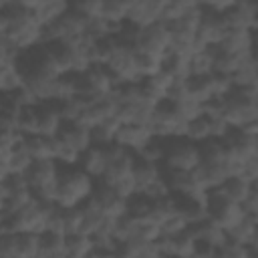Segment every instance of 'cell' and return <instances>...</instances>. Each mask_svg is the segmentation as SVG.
Returning <instances> with one entry per match:
<instances>
[{
  "label": "cell",
  "instance_id": "56",
  "mask_svg": "<svg viewBox=\"0 0 258 258\" xmlns=\"http://www.w3.org/2000/svg\"><path fill=\"white\" fill-rule=\"evenodd\" d=\"M6 212V198H4V189H2V185H0V216Z\"/></svg>",
  "mask_w": 258,
  "mask_h": 258
},
{
  "label": "cell",
  "instance_id": "15",
  "mask_svg": "<svg viewBox=\"0 0 258 258\" xmlns=\"http://www.w3.org/2000/svg\"><path fill=\"white\" fill-rule=\"evenodd\" d=\"M226 32H228V26L224 24L222 16H216V14H210L204 10V16H202V22L198 28V44L202 48H218V44L224 40Z\"/></svg>",
  "mask_w": 258,
  "mask_h": 258
},
{
  "label": "cell",
  "instance_id": "27",
  "mask_svg": "<svg viewBox=\"0 0 258 258\" xmlns=\"http://www.w3.org/2000/svg\"><path fill=\"white\" fill-rule=\"evenodd\" d=\"M165 175L163 167L159 163H151V161H143L135 157V167H133V179H135V187L137 194L143 191L145 187H149L151 183H155L157 179H161Z\"/></svg>",
  "mask_w": 258,
  "mask_h": 258
},
{
  "label": "cell",
  "instance_id": "45",
  "mask_svg": "<svg viewBox=\"0 0 258 258\" xmlns=\"http://www.w3.org/2000/svg\"><path fill=\"white\" fill-rule=\"evenodd\" d=\"M71 8L81 14L85 20L93 22V20H101V12H103V0H81L71 4Z\"/></svg>",
  "mask_w": 258,
  "mask_h": 258
},
{
  "label": "cell",
  "instance_id": "33",
  "mask_svg": "<svg viewBox=\"0 0 258 258\" xmlns=\"http://www.w3.org/2000/svg\"><path fill=\"white\" fill-rule=\"evenodd\" d=\"M121 129V121L117 117H109L105 121H101L97 127L91 129L93 135V145H101V147H109L115 143L117 133Z\"/></svg>",
  "mask_w": 258,
  "mask_h": 258
},
{
  "label": "cell",
  "instance_id": "28",
  "mask_svg": "<svg viewBox=\"0 0 258 258\" xmlns=\"http://www.w3.org/2000/svg\"><path fill=\"white\" fill-rule=\"evenodd\" d=\"M254 187H256L254 183H250V181H246L244 177L236 175V177H228L220 187H216V191H218L224 200L242 206V202L250 196V191H252Z\"/></svg>",
  "mask_w": 258,
  "mask_h": 258
},
{
  "label": "cell",
  "instance_id": "1",
  "mask_svg": "<svg viewBox=\"0 0 258 258\" xmlns=\"http://www.w3.org/2000/svg\"><path fill=\"white\" fill-rule=\"evenodd\" d=\"M4 14L8 18V28L2 34L22 56L42 46L44 28L36 22V18L20 6V2H6Z\"/></svg>",
  "mask_w": 258,
  "mask_h": 258
},
{
  "label": "cell",
  "instance_id": "32",
  "mask_svg": "<svg viewBox=\"0 0 258 258\" xmlns=\"http://www.w3.org/2000/svg\"><path fill=\"white\" fill-rule=\"evenodd\" d=\"M165 103H169V107L177 113V117H179L183 123H189V121H194V119H198V117L204 115V105L198 103V101H194V99L187 97V95L173 97V99H169V101H165Z\"/></svg>",
  "mask_w": 258,
  "mask_h": 258
},
{
  "label": "cell",
  "instance_id": "50",
  "mask_svg": "<svg viewBox=\"0 0 258 258\" xmlns=\"http://www.w3.org/2000/svg\"><path fill=\"white\" fill-rule=\"evenodd\" d=\"M149 212H151V202L143 196H133L129 202H127V216L129 218H135V220H145L149 218Z\"/></svg>",
  "mask_w": 258,
  "mask_h": 258
},
{
  "label": "cell",
  "instance_id": "59",
  "mask_svg": "<svg viewBox=\"0 0 258 258\" xmlns=\"http://www.w3.org/2000/svg\"><path fill=\"white\" fill-rule=\"evenodd\" d=\"M64 258H77V256H64Z\"/></svg>",
  "mask_w": 258,
  "mask_h": 258
},
{
  "label": "cell",
  "instance_id": "42",
  "mask_svg": "<svg viewBox=\"0 0 258 258\" xmlns=\"http://www.w3.org/2000/svg\"><path fill=\"white\" fill-rule=\"evenodd\" d=\"M64 246H67V256H77V258H87L95 250L93 238L91 236H85V234L69 236L64 240Z\"/></svg>",
  "mask_w": 258,
  "mask_h": 258
},
{
  "label": "cell",
  "instance_id": "21",
  "mask_svg": "<svg viewBox=\"0 0 258 258\" xmlns=\"http://www.w3.org/2000/svg\"><path fill=\"white\" fill-rule=\"evenodd\" d=\"M191 230H194V236H196L200 248L216 252V250H220L228 242L226 232L220 226H216L214 222H210V220H206V222H202L198 226H191Z\"/></svg>",
  "mask_w": 258,
  "mask_h": 258
},
{
  "label": "cell",
  "instance_id": "35",
  "mask_svg": "<svg viewBox=\"0 0 258 258\" xmlns=\"http://www.w3.org/2000/svg\"><path fill=\"white\" fill-rule=\"evenodd\" d=\"M214 75V48L198 50L189 56V77H210Z\"/></svg>",
  "mask_w": 258,
  "mask_h": 258
},
{
  "label": "cell",
  "instance_id": "6",
  "mask_svg": "<svg viewBox=\"0 0 258 258\" xmlns=\"http://www.w3.org/2000/svg\"><path fill=\"white\" fill-rule=\"evenodd\" d=\"M202 163L200 145L187 141V139H171L165 141V153L161 167L163 171H194Z\"/></svg>",
  "mask_w": 258,
  "mask_h": 258
},
{
  "label": "cell",
  "instance_id": "20",
  "mask_svg": "<svg viewBox=\"0 0 258 258\" xmlns=\"http://www.w3.org/2000/svg\"><path fill=\"white\" fill-rule=\"evenodd\" d=\"M173 83H175V81H173L167 73L161 71V73H157V75H153V77H149V79H143V81L139 83V87H141L145 99H149V101L155 103V105H161V103L167 101Z\"/></svg>",
  "mask_w": 258,
  "mask_h": 258
},
{
  "label": "cell",
  "instance_id": "30",
  "mask_svg": "<svg viewBox=\"0 0 258 258\" xmlns=\"http://www.w3.org/2000/svg\"><path fill=\"white\" fill-rule=\"evenodd\" d=\"M81 216H83L81 234H85V236H95V234L103 228V224L107 222V218H105L101 206H99L93 198L81 206Z\"/></svg>",
  "mask_w": 258,
  "mask_h": 258
},
{
  "label": "cell",
  "instance_id": "18",
  "mask_svg": "<svg viewBox=\"0 0 258 258\" xmlns=\"http://www.w3.org/2000/svg\"><path fill=\"white\" fill-rule=\"evenodd\" d=\"M109 165V155H107V147L101 145H91L79 159V169L83 173H87L89 177H93L95 181H99L103 177V173L107 171Z\"/></svg>",
  "mask_w": 258,
  "mask_h": 258
},
{
  "label": "cell",
  "instance_id": "2",
  "mask_svg": "<svg viewBox=\"0 0 258 258\" xmlns=\"http://www.w3.org/2000/svg\"><path fill=\"white\" fill-rule=\"evenodd\" d=\"M220 113L232 131L258 123V87L234 89L220 101Z\"/></svg>",
  "mask_w": 258,
  "mask_h": 258
},
{
  "label": "cell",
  "instance_id": "48",
  "mask_svg": "<svg viewBox=\"0 0 258 258\" xmlns=\"http://www.w3.org/2000/svg\"><path fill=\"white\" fill-rule=\"evenodd\" d=\"M216 258H256V248H248L228 240L220 250H216Z\"/></svg>",
  "mask_w": 258,
  "mask_h": 258
},
{
  "label": "cell",
  "instance_id": "9",
  "mask_svg": "<svg viewBox=\"0 0 258 258\" xmlns=\"http://www.w3.org/2000/svg\"><path fill=\"white\" fill-rule=\"evenodd\" d=\"M246 218L242 206L224 200L216 189L208 191V220L220 226L224 232H230Z\"/></svg>",
  "mask_w": 258,
  "mask_h": 258
},
{
  "label": "cell",
  "instance_id": "36",
  "mask_svg": "<svg viewBox=\"0 0 258 258\" xmlns=\"http://www.w3.org/2000/svg\"><path fill=\"white\" fill-rule=\"evenodd\" d=\"M163 58L165 56H157V54H149V52H141L135 50V64H137V73L139 79H149L157 73L163 71Z\"/></svg>",
  "mask_w": 258,
  "mask_h": 258
},
{
  "label": "cell",
  "instance_id": "17",
  "mask_svg": "<svg viewBox=\"0 0 258 258\" xmlns=\"http://www.w3.org/2000/svg\"><path fill=\"white\" fill-rule=\"evenodd\" d=\"M93 200L101 206L105 218L119 220V218L127 216V200H123L121 196L115 194V189H111V187H107L103 183H97L95 194H93Z\"/></svg>",
  "mask_w": 258,
  "mask_h": 258
},
{
  "label": "cell",
  "instance_id": "10",
  "mask_svg": "<svg viewBox=\"0 0 258 258\" xmlns=\"http://www.w3.org/2000/svg\"><path fill=\"white\" fill-rule=\"evenodd\" d=\"M133 48L157 56H167L171 50V32L165 22H157L153 26H147L143 30L135 32L133 38Z\"/></svg>",
  "mask_w": 258,
  "mask_h": 258
},
{
  "label": "cell",
  "instance_id": "3",
  "mask_svg": "<svg viewBox=\"0 0 258 258\" xmlns=\"http://www.w3.org/2000/svg\"><path fill=\"white\" fill-rule=\"evenodd\" d=\"M97 181L83 173L79 167L62 169L60 179H58V191H56V202L54 206L58 210H75L81 208L85 202H89L95 194Z\"/></svg>",
  "mask_w": 258,
  "mask_h": 258
},
{
  "label": "cell",
  "instance_id": "7",
  "mask_svg": "<svg viewBox=\"0 0 258 258\" xmlns=\"http://www.w3.org/2000/svg\"><path fill=\"white\" fill-rule=\"evenodd\" d=\"M105 69L111 73L117 87H129V85L141 83L139 73H137V64H135V48L131 44H127L123 38L117 44V48L113 50V54L109 56Z\"/></svg>",
  "mask_w": 258,
  "mask_h": 258
},
{
  "label": "cell",
  "instance_id": "46",
  "mask_svg": "<svg viewBox=\"0 0 258 258\" xmlns=\"http://www.w3.org/2000/svg\"><path fill=\"white\" fill-rule=\"evenodd\" d=\"M24 137L20 133H10V131H0V163L6 165L14 149L20 145Z\"/></svg>",
  "mask_w": 258,
  "mask_h": 258
},
{
  "label": "cell",
  "instance_id": "24",
  "mask_svg": "<svg viewBox=\"0 0 258 258\" xmlns=\"http://www.w3.org/2000/svg\"><path fill=\"white\" fill-rule=\"evenodd\" d=\"M22 143L34 163L36 161H54V155H56L54 139L42 137V135H32V137H24Z\"/></svg>",
  "mask_w": 258,
  "mask_h": 258
},
{
  "label": "cell",
  "instance_id": "19",
  "mask_svg": "<svg viewBox=\"0 0 258 258\" xmlns=\"http://www.w3.org/2000/svg\"><path fill=\"white\" fill-rule=\"evenodd\" d=\"M56 141H60L62 145L75 149L77 153H85L91 145H93V135H91V129L79 125V123H64L60 133L54 137Z\"/></svg>",
  "mask_w": 258,
  "mask_h": 258
},
{
  "label": "cell",
  "instance_id": "39",
  "mask_svg": "<svg viewBox=\"0 0 258 258\" xmlns=\"http://www.w3.org/2000/svg\"><path fill=\"white\" fill-rule=\"evenodd\" d=\"M32 159L28 155V151L24 149V143L20 141V145L14 149V153L10 155L8 163H6V169H8V175H26L28 169L32 167Z\"/></svg>",
  "mask_w": 258,
  "mask_h": 258
},
{
  "label": "cell",
  "instance_id": "44",
  "mask_svg": "<svg viewBox=\"0 0 258 258\" xmlns=\"http://www.w3.org/2000/svg\"><path fill=\"white\" fill-rule=\"evenodd\" d=\"M198 4L200 2H194V0H167L165 2V10H163V22L169 24V22L179 20L189 10H194Z\"/></svg>",
  "mask_w": 258,
  "mask_h": 258
},
{
  "label": "cell",
  "instance_id": "4",
  "mask_svg": "<svg viewBox=\"0 0 258 258\" xmlns=\"http://www.w3.org/2000/svg\"><path fill=\"white\" fill-rule=\"evenodd\" d=\"M62 167L56 161H36L26 173L28 187L36 202L52 206L56 202L58 191V179H60Z\"/></svg>",
  "mask_w": 258,
  "mask_h": 258
},
{
  "label": "cell",
  "instance_id": "29",
  "mask_svg": "<svg viewBox=\"0 0 258 258\" xmlns=\"http://www.w3.org/2000/svg\"><path fill=\"white\" fill-rule=\"evenodd\" d=\"M228 240L234 244H242L248 248H256L258 242V218L246 216L236 228H232L230 232H226Z\"/></svg>",
  "mask_w": 258,
  "mask_h": 258
},
{
  "label": "cell",
  "instance_id": "12",
  "mask_svg": "<svg viewBox=\"0 0 258 258\" xmlns=\"http://www.w3.org/2000/svg\"><path fill=\"white\" fill-rule=\"evenodd\" d=\"M165 2L167 0H131L125 24L135 28V30H143L147 26L163 22Z\"/></svg>",
  "mask_w": 258,
  "mask_h": 258
},
{
  "label": "cell",
  "instance_id": "55",
  "mask_svg": "<svg viewBox=\"0 0 258 258\" xmlns=\"http://www.w3.org/2000/svg\"><path fill=\"white\" fill-rule=\"evenodd\" d=\"M189 258H216V252L214 250H206V248H200L194 256H189Z\"/></svg>",
  "mask_w": 258,
  "mask_h": 258
},
{
  "label": "cell",
  "instance_id": "49",
  "mask_svg": "<svg viewBox=\"0 0 258 258\" xmlns=\"http://www.w3.org/2000/svg\"><path fill=\"white\" fill-rule=\"evenodd\" d=\"M163 153H165V141L161 139H151L135 157L143 159V161H151V163H159L163 161Z\"/></svg>",
  "mask_w": 258,
  "mask_h": 258
},
{
  "label": "cell",
  "instance_id": "57",
  "mask_svg": "<svg viewBox=\"0 0 258 258\" xmlns=\"http://www.w3.org/2000/svg\"><path fill=\"white\" fill-rule=\"evenodd\" d=\"M6 179H8V169H6V165L0 163V185H2Z\"/></svg>",
  "mask_w": 258,
  "mask_h": 258
},
{
  "label": "cell",
  "instance_id": "51",
  "mask_svg": "<svg viewBox=\"0 0 258 258\" xmlns=\"http://www.w3.org/2000/svg\"><path fill=\"white\" fill-rule=\"evenodd\" d=\"M191 226L187 224V220L177 212V214H173L169 220H165L161 224V238H173V236H177V234H181V232H185Z\"/></svg>",
  "mask_w": 258,
  "mask_h": 258
},
{
  "label": "cell",
  "instance_id": "25",
  "mask_svg": "<svg viewBox=\"0 0 258 258\" xmlns=\"http://www.w3.org/2000/svg\"><path fill=\"white\" fill-rule=\"evenodd\" d=\"M252 58H256L254 50L242 52V54H226V52H218L214 48V75L232 77L236 71H240L242 64H246Z\"/></svg>",
  "mask_w": 258,
  "mask_h": 258
},
{
  "label": "cell",
  "instance_id": "22",
  "mask_svg": "<svg viewBox=\"0 0 258 258\" xmlns=\"http://www.w3.org/2000/svg\"><path fill=\"white\" fill-rule=\"evenodd\" d=\"M218 52L226 54H242L254 50V32L250 30H228L224 40L216 48Z\"/></svg>",
  "mask_w": 258,
  "mask_h": 258
},
{
  "label": "cell",
  "instance_id": "8",
  "mask_svg": "<svg viewBox=\"0 0 258 258\" xmlns=\"http://www.w3.org/2000/svg\"><path fill=\"white\" fill-rule=\"evenodd\" d=\"M77 89H79V97L95 101L113 95L119 87L105 67H91L87 73L77 77Z\"/></svg>",
  "mask_w": 258,
  "mask_h": 258
},
{
  "label": "cell",
  "instance_id": "40",
  "mask_svg": "<svg viewBox=\"0 0 258 258\" xmlns=\"http://www.w3.org/2000/svg\"><path fill=\"white\" fill-rule=\"evenodd\" d=\"M234 89H244V87H258V64L256 58L248 60L246 64L240 67V71H236L232 77Z\"/></svg>",
  "mask_w": 258,
  "mask_h": 258
},
{
  "label": "cell",
  "instance_id": "54",
  "mask_svg": "<svg viewBox=\"0 0 258 258\" xmlns=\"http://www.w3.org/2000/svg\"><path fill=\"white\" fill-rule=\"evenodd\" d=\"M242 210L246 216H252V218H258V185L250 191V196L242 202Z\"/></svg>",
  "mask_w": 258,
  "mask_h": 258
},
{
  "label": "cell",
  "instance_id": "52",
  "mask_svg": "<svg viewBox=\"0 0 258 258\" xmlns=\"http://www.w3.org/2000/svg\"><path fill=\"white\" fill-rule=\"evenodd\" d=\"M139 196L147 198L149 202H155V200H161L165 196H171L169 194V187H167V181H165V175L161 179H157L155 183H151L149 187H145L143 191H139Z\"/></svg>",
  "mask_w": 258,
  "mask_h": 258
},
{
  "label": "cell",
  "instance_id": "16",
  "mask_svg": "<svg viewBox=\"0 0 258 258\" xmlns=\"http://www.w3.org/2000/svg\"><path fill=\"white\" fill-rule=\"evenodd\" d=\"M151 139H155V137H153L149 127H143V125H121L115 143L119 147L131 151L133 155H137Z\"/></svg>",
  "mask_w": 258,
  "mask_h": 258
},
{
  "label": "cell",
  "instance_id": "58",
  "mask_svg": "<svg viewBox=\"0 0 258 258\" xmlns=\"http://www.w3.org/2000/svg\"><path fill=\"white\" fill-rule=\"evenodd\" d=\"M4 6H6V2H0V10H2V8H4Z\"/></svg>",
  "mask_w": 258,
  "mask_h": 258
},
{
  "label": "cell",
  "instance_id": "26",
  "mask_svg": "<svg viewBox=\"0 0 258 258\" xmlns=\"http://www.w3.org/2000/svg\"><path fill=\"white\" fill-rule=\"evenodd\" d=\"M69 10H71V4L64 2V0H40L38 2V8L34 10L32 16L36 18V22L42 28H46L52 22H56L60 16H64Z\"/></svg>",
  "mask_w": 258,
  "mask_h": 258
},
{
  "label": "cell",
  "instance_id": "43",
  "mask_svg": "<svg viewBox=\"0 0 258 258\" xmlns=\"http://www.w3.org/2000/svg\"><path fill=\"white\" fill-rule=\"evenodd\" d=\"M64 240H67L64 236L42 234V250H40V258H64V256H67Z\"/></svg>",
  "mask_w": 258,
  "mask_h": 258
},
{
  "label": "cell",
  "instance_id": "11",
  "mask_svg": "<svg viewBox=\"0 0 258 258\" xmlns=\"http://www.w3.org/2000/svg\"><path fill=\"white\" fill-rule=\"evenodd\" d=\"M185 125L177 113L169 107V103H161L155 107V113L151 117V123H149V129L153 133L155 139H161V141H171V139H183V133H185Z\"/></svg>",
  "mask_w": 258,
  "mask_h": 258
},
{
  "label": "cell",
  "instance_id": "41",
  "mask_svg": "<svg viewBox=\"0 0 258 258\" xmlns=\"http://www.w3.org/2000/svg\"><path fill=\"white\" fill-rule=\"evenodd\" d=\"M183 139H187V141H191V143H196V145H202V143H206V141L212 139V135H210V125H208V121H206L204 115L198 117V119H194V121H189V123L185 125Z\"/></svg>",
  "mask_w": 258,
  "mask_h": 258
},
{
  "label": "cell",
  "instance_id": "14",
  "mask_svg": "<svg viewBox=\"0 0 258 258\" xmlns=\"http://www.w3.org/2000/svg\"><path fill=\"white\" fill-rule=\"evenodd\" d=\"M222 20L228 26V30H250V32H254L256 26H258V6L250 0L236 2L222 16Z\"/></svg>",
  "mask_w": 258,
  "mask_h": 258
},
{
  "label": "cell",
  "instance_id": "53",
  "mask_svg": "<svg viewBox=\"0 0 258 258\" xmlns=\"http://www.w3.org/2000/svg\"><path fill=\"white\" fill-rule=\"evenodd\" d=\"M16 240L18 234H0V258H16Z\"/></svg>",
  "mask_w": 258,
  "mask_h": 258
},
{
  "label": "cell",
  "instance_id": "13",
  "mask_svg": "<svg viewBox=\"0 0 258 258\" xmlns=\"http://www.w3.org/2000/svg\"><path fill=\"white\" fill-rule=\"evenodd\" d=\"M165 181L169 187V194L179 200H196V202H208V189L198 181L194 171H165Z\"/></svg>",
  "mask_w": 258,
  "mask_h": 258
},
{
  "label": "cell",
  "instance_id": "34",
  "mask_svg": "<svg viewBox=\"0 0 258 258\" xmlns=\"http://www.w3.org/2000/svg\"><path fill=\"white\" fill-rule=\"evenodd\" d=\"M131 0H103V12L101 20L113 24V26H123L127 22Z\"/></svg>",
  "mask_w": 258,
  "mask_h": 258
},
{
  "label": "cell",
  "instance_id": "38",
  "mask_svg": "<svg viewBox=\"0 0 258 258\" xmlns=\"http://www.w3.org/2000/svg\"><path fill=\"white\" fill-rule=\"evenodd\" d=\"M42 236L36 234H18L16 240V258H40Z\"/></svg>",
  "mask_w": 258,
  "mask_h": 258
},
{
  "label": "cell",
  "instance_id": "5",
  "mask_svg": "<svg viewBox=\"0 0 258 258\" xmlns=\"http://www.w3.org/2000/svg\"><path fill=\"white\" fill-rule=\"evenodd\" d=\"M89 30V20H85L81 14H77L73 8L60 16L56 22H52L50 26L44 28L42 34V44H73V42H81L87 36Z\"/></svg>",
  "mask_w": 258,
  "mask_h": 258
},
{
  "label": "cell",
  "instance_id": "23",
  "mask_svg": "<svg viewBox=\"0 0 258 258\" xmlns=\"http://www.w3.org/2000/svg\"><path fill=\"white\" fill-rule=\"evenodd\" d=\"M36 115H38V135L54 139L64 125V121L58 113V107L56 105H38Z\"/></svg>",
  "mask_w": 258,
  "mask_h": 258
},
{
  "label": "cell",
  "instance_id": "31",
  "mask_svg": "<svg viewBox=\"0 0 258 258\" xmlns=\"http://www.w3.org/2000/svg\"><path fill=\"white\" fill-rule=\"evenodd\" d=\"M214 75L210 77H189L185 81V93L187 97H191L194 101L206 105L210 101H216L214 97Z\"/></svg>",
  "mask_w": 258,
  "mask_h": 258
},
{
  "label": "cell",
  "instance_id": "47",
  "mask_svg": "<svg viewBox=\"0 0 258 258\" xmlns=\"http://www.w3.org/2000/svg\"><path fill=\"white\" fill-rule=\"evenodd\" d=\"M83 228V216H81V208L75 210H62V236H75L81 234Z\"/></svg>",
  "mask_w": 258,
  "mask_h": 258
},
{
  "label": "cell",
  "instance_id": "37",
  "mask_svg": "<svg viewBox=\"0 0 258 258\" xmlns=\"http://www.w3.org/2000/svg\"><path fill=\"white\" fill-rule=\"evenodd\" d=\"M173 214H177V198L175 196H165L161 200L151 202V212H149V220H153L155 224H161L165 220H169Z\"/></svg>",
  "mask_w": 258,
  "mask_h": 258
}]
</instances>
